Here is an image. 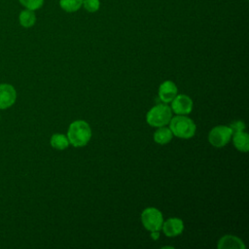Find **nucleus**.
Here are the masks:
<instances>
[{"label": "nucleus", "mask_w": 249, "mask_h": 249, "mask_svg": "<svg viewBox=\"0 0 249 249\" xmlns=\"http://www.w3.org/2000/svg\"><path fill=\"white\" fill-rule=\"evenodd\" d=\"M172 135L173 134H172L169 127L160 126L159 129L156 130L155 133H154V140L158 144L164 145V144H167L171 141Z\"/></svg>", "instance_id": "nucleus-13"}, {"label": "nucleus", "mask_w": 249, "mask_h": 249, "mask_svg": "<svg viewBox=\"0 0 249 249\" xmlns=\"http://www.w3.org/2000/svg\"><path fill=\"white\" fill-rule=\"evenodd\" d=\"M141 222L146 230L150 231H159L161 230L163 223L162 213L155 207L145 208L141 213Z\"/></svg>", "instance_id": "nucleus-4"}, {"label": "nucleus", "mask_w": 249, "mask_h": 249, "mask_svg": "<svg viewBox=\"0 0 249 249\" xmlns=\"http://www.w3.org/2000/svg\"><path fill=\"white\" fill-rule=\"evenodd\" d=\"M229 126L231 127L232 133L245 129V124L243 122H241V121H235V122L231 123Z\"/></svg>", "instance_id": "nucleus-18"}, {"label": "nucleus", "mask_w": 249, "mask_h": 249, "mask_svg": "<svg viewBox=\"0 0 249 249\" xmlns=\"http://www.w3.org/2000/svg\"><path fill=\"white\" fill-rule=\"evenodd\" d=\"M82 7L89 13H95L100 8V0H83Z\"/></svg>", "instance_id": "nucleus-17"}, {"label": "nucleus", "mask_w": 249, "mask_h": 249, "mask_svg": "<svg viewBox=\"0 0 249 249\" xmlns=\"http://www.w3.org/2000/svg\"><path fill=\"white\" fill-rule=\"evenodd\" d=\"M168 124L172 134L182 139L192 138L196 130L194 121L184 115L172 117Z\"/></svg>", "instance_id": "nucleus-2"}, {"label": "nucleus", "mask_w": 249, "mask_h": 249, "mask_svg": "<svg viewBox=\"0 0 249 249\" xmlns=\"http://www.w3.org/2000/svg\"><path fill=\"white\" fill-rule=\"evenodd\" d=\"M17 100V90L11 84H0V109L12 107Z\"/></svg>", "instance_id": "nucleus-6"}, {"label": "nucleus", "mask_w": 249, "mask_h": 249, "mask_svg": "<svg viewBox=\"0 0 249 249\" xmlns=\"http://www.w3.org/2000/svg\"><path fill=\"white\" fill-rule=\"evenodd\" d=\"M161 230L168 237H174L182 233L184 230V223L179 218H169L162 223Z\"/></svg>", "instance_id": "nucleus-8"}, {"label": "nucleus", "mask_w": 249, "mask_h": 249, "mask_svg": "<svg viewBox=\"0 0 249 249\" xmlns=\"http://www.w3.org/2000/svg\"><path fill=\"white\" fill-rule=\"evenodd\" d=\"M151 232H152V233H151V236H152L153 239H158V238L160 237V233H159L158 231H151Z\"/></svg>", "instance_id": "nucleus-19"}, {"label": "nucleus", "mask_w": 249, "mask_h": 249, "mask_svg": "<svg viewBox=\"0 0 249 249\" xmlns=\"http://www.w3.org/2000/svg\"><path fill=\"white\" fill-rule=\"evenodd\" d=\"M171 118V108L166 104H158L148 111L146 115V122L151 126L160 127L167 124Z\"/></svg>", "instance_id": "nucleus-3"}, {"label": "nucleus", "mask_w": 249, "mask_h": 249, "mask_svg": "<svg viewBox=\"0 0 249 249\" xmlns=\"http://www.w3.org/2000/svg\"><path fill=\"white\" fill-rule=\"evenodd\" d=\"M69 144L79 148L86 146L91 138V129L89 124L83 120H78L70 124L67 130Z\"/></svg>", "instance_id": "nucleus-1"}, {"label": "nucleus", "mask_w": 249, "mask_h": 249, "mask_svg": "<svg viewBox=\"0 0 249 249\" xmlns=\"http://www.w3.org/2000/svg\"><path fill=\"white\" fill-rule=\"evenodd\" d=\"M177 87L172 81H164L159 88V97L164 103H169L177 95Z\"/></svg>", "instance_id": "nucleus-9"}, {"label": "nucleus", "mask_w": 249, "mask_h": 249, "mask_svg": "<svg viewBox=\"0 0 249 249\" xmlns=\"http://www.w3.org/2000/svg\"><path fill=\"white\" fill-rule=\"evenodd\" d=\"M219 249H245L243 241L237 236L227 234L222 236L217 244Z\"/></svg>", "instance_id": "nucleus-10"}, {"label": "nucleus", "mask_w": 249, "mask_h": 249, "mask_svg": "<svg viewBox=\"0 0 249 249\" xmlns=\"http://www.w3.org/2000/svg\"><path fill=\"white\" fill-rule=\"evenodd\" d=\"M18 22L24 28L32 27L36 22L35 12L29 9L22 10L18 15Z\"/></svg>", "instance_id": "nucleus-12"}, {"label": "nucleus", "mask_w": 249, "mask_h": 249, "mask_svg": "<svg viewBox=\"0 0 249 249\" xmlns=\"http://www.w3.org/2000/svg\"><path fill=\"white\" fill-rule=\"evenodd\" d=\"M172 111L177 115H188L193 109V100L186 94H177L171 101Z\"/></svg>", "instance_id": "nucleus-7"}, {"label": "nucleus", "mask_w": 249, "mask_h": 249, "mask_svg": "<svg viewBox=\"0 0 249 249\" xmlns=\"http://www.w3.org/2000/svg\"><path fill=\"white\" fill-rule=\"evenodd\" d=\"M83 0H59V7L66 13H75L82 8Z\"/></svg>", "instance_id": "nucleus-15"}, {"label": "nucleus", "mask_w": 249, "mask_h": 249, "mask_svg": "<svg viewBox=\"0 0 249 249\" xmlns=\"http://www.w3.org/2000/svg\"><path fill=\"white\" fill-rule=\"evenodd\" d=\"M233 138H232V142L234 147L243 153H246L249 151V135L248 133L244 132V130H240V131H236L234 133H232Z\"/></svg>", "instance_id": "nucleus-11"}, {"label": "nucleus", "mask_w": 249, "mask_h": 249, "mask_svg": "<svg viewBox=\"0 0 249 249\" xmlns=\"http://www.w3.org/2000/svg\"><path fill=\"white\" fill-rule=\"evenodd\" d=\"M18 1L25 9H29L32 11H36L40 9L44 4V0H18Z\"/></svg>", "instance_id": "nucleus-16"}, {"label": "nucleus", "mask_w": 249, "mask_h": 249, "mask_svg": "<svg viewBox=\"0 0 249 249\" xmlns=\"http://www.w3.org/2000/svg\"><path fill=\"white\" fill-rule=\"evenodd\" d=\"M232 136V131L230 126L217 125L208 133V141L215 148L224 147L229 143Z\"/></svg>", "instance_id": "nucleus-5"}, {"label": "nucleus", "mask_w": 249, "mask_h": 249, "mask_svg": "<svg viewBox=\"0 0 249 249\" xmlns=\"http://www.w3.org/2000/svg\"><path fill=\"white\" fill-rule=\"evenodd\" d=\"M50 144L53 149L65 150L69 146V141L67 136L60 133H54L50 139Z\"/></svg>", "instance_id": "nucleus-14"}]
</instances>
